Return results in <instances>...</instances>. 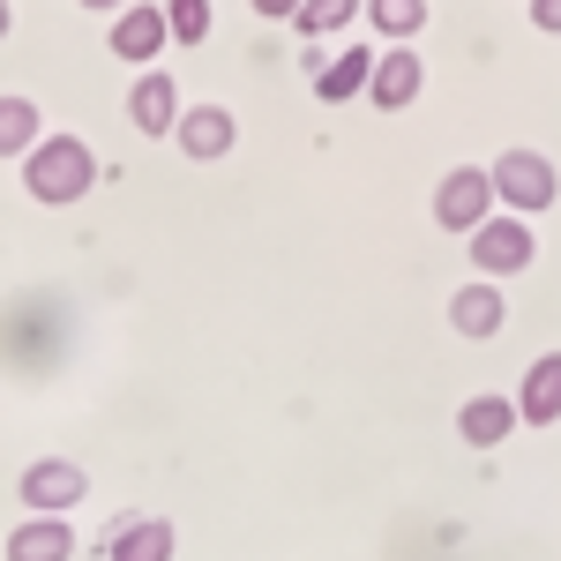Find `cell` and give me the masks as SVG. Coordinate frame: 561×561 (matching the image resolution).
<instances>
[{"label":"cell","mask_w":561,"mask_h":561,"mask_svg":"<svg viewBox=\"0 0 561 561\" xmlns=\"http://www.w3.org/2000/svg\"><path fill=\"white\" fill-rule=\"evenodd\" d=\"M248 8H255L262 23H293L300 15V0H248Z\"/></svg>","instance_id":"obj_20"},{"label":"cell","mask_w":561,"mask_h":561,"mask_svg":"<svg viewBox=\"0 0 561 561\" xmlns=\"http://www.w3.org/2000/svg\"><path fill=\"white\" fill-rule=\"evenodd\" d=\"M367 76H375V45H345V53L314 60V98L322 105H352V98H367Z\"/></svg>","instance_id":"obj_12"},{"label":"cell","mask_w":561,"mask_h":561,"mask_svg":"<svg viewBox=\"0 0 561 561\" xmlns=\"http://www.w3.org/2000/svg\"><path fill=\"white\" fill-rule=\"evenodd\" d=\"M359 8H367V0H300V15H293V31L322 45L330 31H345L352 15H359Z\"/></svg>","instance_id":"obj_18"},{"label":"cell","mask_w":561,"mask_h":561,"mask_svg":"<svg viewBox=\"0 0 561 561\" xmlns=\"http://www.w3.org/2000/svg\"><path fill=\"white\" fill-rule=\"evenodd\" d=\"M210 0H165V31H173V45H203L210 38Z\"/></svg>","instance_id":"obj_19"},{"label":"cell","mask_w":561,"mask_h":561,"mask_svg":"<svg viewBox=\"0 0 561 561\" xmlns=\"http://www.w3.org/2000/svg\"><path fill=\"white\" fill-rule=\"evenodd\" d=\"M517 420L524 427H561V352H539V359L524 367Z\"/></svg>","instance_id":"obj_13"},{"label":"cell","mask_w":561,"mask_h":561,"mask_svg":"<svg viewBox=\"0 0 561 561\" xmlns=\"http://www.w3.org/2000/svg\"><path fill=\"white\" fill-rule=\"evenodd\" d=\"M524 420H517V397H502V389H479L457 404V434L472 442V449H494V442H510Z\"/></svg>","instance_id":"obj_11"},{"label":"cell","mask_w":561,"mask_h":561,"mask_svg":"<svg viewBox=\"0 0 561 561\" xmlns=\"http://www.w3.org/2000/svg\"><path fill=\"white\" fill-rule=\"evenodd\" d=\"M531 255H539V232H531V217H517V210H494L472 232V270L494 277V285H502V277H524Z\"/></svg>","instance_id":"obj_4"},{"label":"cell","mask_w":561,"mask_h":561,"mask_svg":"<svg viewBox=\"0 0 561 561\" xmlns=\"http://www.w3.org/2000/svg\"><path fill=\"white\" fill-rule=\"evenodd\" d=\"M15 494H23V517H68L90 494V479H83L76 457H38V465H23Z\"/></svg>","instance_id":"obj_5"},{"label":"cell","mask_w":561,"mask_h":561,"mask_svg":"<svg viewBox=\"0 0 561 561\" xmlns=\"http://www.w3.org/2000/svg\"><path fill=\"white\" fill-rule=\"evenodd\" d=\"M8 23H15V8H8V0H0V38H8Z\"/></svg>","instance_id":"obj_23"},{"label":"cell","mask_w":561,"mask_h":561,"mask_svg":"<svg viewBox=\"0 0 561 561\" xmlns=\"http://www.w3.org/2000/svg\"><path fill=\"white\" fill-rule=\"evenodd\" d=\"M486 173H494L502 210H517V217H547L561 203V165L547 158V150H524V142H517V150H502Z\"/></svg>","instance_id":"obj_2"},{"label":"cell","mask_w":561,"mask_h":561,"mask_svg":"<svg viewBox=\"0 0 561 561\" xmlns=\"http://www.w3.org/2000/svg\"><path fill=\"white\" fill-rule=\"evenodd\" d=\"M420 90H427V60L412 45H382L375 53V76H367V105L404 113V105H420Z\"/></svg>","instance_id":"obj_7"},{"label":"cell","mask_w":561,"mask_h":561,"mask_svg":"<svg viewBox=\"0 0 561 561\" xmlns=\"http://www.w3.org/2000/svg\"><path fill=\"white\" fill-rule=\"evenodd\" d=\"M502 322H510V300H502V285H494V277H472V285H457V293H449V330H457L465 345L502 337Z\"/></svg>","instance_id":"obj_9"},{"label":"cell","mask_w":561,"mask_h":561,"mask_svg":"<svg viewBox=\"0 0 561 561\" xmlns=\"http://www.w3.org/2000/svg\"><path fill=\"white\" fill-rule=\"evenodd\" d=\"M38 135H45L38 98L8 90V98H0V158H31V150H38Z\"/></svg>","instance_id":"obj_16"},{"label":"cell","mask_w":561,"mask_h":561,"mask_svg":"<svg viewBox=\"0 0 561 561\" xmlns=\"http://www.w3.org/2000/svg\"><path fill=\"white\" fill-rule=\"evenodd\" d=\"M494 203H502V195H494V173H486V165H449V173L434 180V225H442V232H465V240H472L479 225L494 217Z\"/></svg>","instance_id":"obj_3"},{"label":"cell","mask_w":561,"mask_h":561,"mask_svg":"<svg viewBox=\"0 0 561 561\" xmlns=\"http://www.w3.org/2000/svg\"><path fill=\"white\" fill-rule=\"evenodd\" d=\"M531 23H539L547 38H561V0H531Z\"/></svg>","instance_id":"obj_21"},{"label":"cell","mask_w":561,"mask_h":561,"mask_svg":"<svg viewBox=\"0 0 561 561\" xmlns=\"http://www.w3.org/2000/svg\"><path fill=\"white\" fill-rule=\"evenodd\" d=\"M105 45H113V60H135V68H150V60L173 45V31H165V0H128V8L113 15Z\"/></svg>","instance_id":"obj_6"},{"label":"cell","mask_w":561,"mask_h":561,"mask_svg":"<svg viewBox=\"0 0 561 561\" xmlns=\"http://www.w3.org/2000/svg\"><path fill=\"white\" fill-rule=\"evenodd\" d=\"M76 8H83V15H121L128 0H76Z\"/></svg>","instance_id":"obj_22"},{"label":"cell","mask_w":561,"mask_h":561,"mask_svg":"<svg viewBox=\"0 0 561 561\" xmlns=\"http://www.w3.org/2000/svg\"><path fill=\"white\" fill-rule=\"evenodd\" d=\"M359 15H367L389 45H412L420 31H427V0H367Z\"/></svg>","instance_id":"obj_17"},{"label":"cell","mask_w":561,"mask_h":561,"mask_svg":"<svg viewBox=\"0 0 561 561\" xmlns=\"http://www.w3.org/2000/svg\"><path fill=\"white\" fill-rule=\"evenodd\" d=\"M113 561H173V524L165 517H121L113 539H105Z\"/></svg>","instance_id":"obj_15"},{"label":"cell","mask_w":561,"mask_h":561,"mask_svg":"<svg viewBox=\"0 0 561 561\" xmlns=\"http://www.w3.org/2000/svg\"><path fill=\"white\" fill-rule=\"evenodd\" d=\"M23 187L45 210H68V203H83L98 187V150L83 135H38V150L23 158Z\"/></svg>","instance_id":"obj_1"},{"label":"cell","mask_w":561,"mask_h":561,"mask_svg":"<svg viewBox=\"0 0 561 561\" xmlns=\"http://www.w3.org/2000/svg\"><path fill=\"white\" fill-rule=\"evenodd\" d=\"M8 561H76L68 517H23L15 531H8Z\"/></svg>","instance_id":"obj_14"},{"label":"cell","mask_w":561,"mask_h":561,"mask_svg":"<svg viewBox=\"0 0 561 561\" xmlns=\"http://www.w3.org/2000/svg\"><path fill=\"white\" fill-rule=\"evenodd\" d=\"M180 83L165 76V68H135V83H128V128L142 135H173L180 128Z\"/></svg>","instance_id":"obj_10"},{"label":"cell","mask_w":561,"mask_h":561,"mask_svg":"<svg viewBox=\"0 0 561 561\" xmlns=\"http://www.w3.org/2000/svg\"><path fill=\"white\" fill-rule=\"evenodd\" d=\"M180 158L187 165H217V158H232V142H240V121L225 113V105H180Z\"/></svg>","instance_id":"obj_8"}]
</instances>
